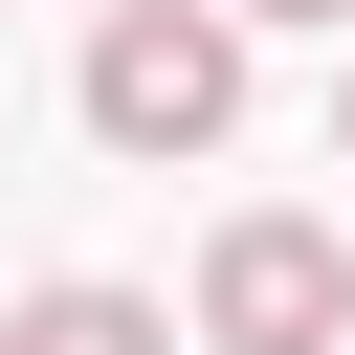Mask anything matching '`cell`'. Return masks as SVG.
I'll use <instances>...</instances> for the list:
<instances>
[{
	"label": "cell",
	"instance_id": "1",
	"mask_svg": "<svg viewBox=\"0 0 355 355\" xmlns=\"http://www.w3.org/2000/svg\"><path fill=\"white\" fill-rule=\"evenodd\" d=\"M89 133L111 155H222L244 133V0H111L89 22Z\"/></svg>",
	"mask_w": 355,
	"mask_h": 355
},
{
	"label": "cell",
	"instance_id": "2",
	"mask_svg": "<svg viewBox=\"0 0 355 355\" xmlns=\"http://www.w3.org/2000/svg\"><path fill=\"white\" fill-rule=\"evenodd\" d=\"M200 355H355V244L333 222H222L200 244Z\"/></svg>",
	"mask_w": 355,
	"mask_h": 355
},
{
	"label": "cell",
	"instance_id": "3",
	"mask_svg": "<svg viewBox=\"0 0 355 355\" xmlns=\"http://www.w3.org/2000/svg\"><path fill=\"white\" fill-rule=\"evenodd\" d=\"M0 355H178V311H155V288H89V266H67V288H22V311H0Z\"/></svg>",
	"mask_w": 355,
	"mask_h": 355
},
{
	"label": "cell",
	"instance_id": "4",
	"mask_svg": "<svg viewBox=\"0 0 355 355\" xmlns=\"http://www.w3.org/2000/svg\"><path fill=\"white\" fill-rule=\"evenodd\" d=\"M244 22H355V0H244Z\"/></svg>",
	"mask_w": 355,
	"mask_h": 355
},
{
	"label": "cell",
	"instance_id": "5",
	"mask_svg": "<svg viewBox=\"0 0 355 355\" xmlns=\"http://www.w3.org/2000/svg\"><path fill=\"white\" fill-rule=\"evenodd\" d=\"M333 155H355V67H333Z\"/></svg>",
	"mask_w": 355,
	"mask_h": 355
}]
</instances>
